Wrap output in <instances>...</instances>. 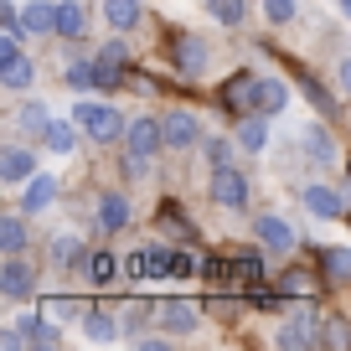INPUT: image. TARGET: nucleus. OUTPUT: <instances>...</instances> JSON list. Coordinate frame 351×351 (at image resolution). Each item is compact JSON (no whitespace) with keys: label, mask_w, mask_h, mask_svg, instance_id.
Returning <instances> with one entry per match:
<instances>
[{"label":"nucleus","mask_w":351,"mask_h":351,"mask_svg":"<svg viewBox=\"0 0 351 351\" xmlns=\"http://www.w3.org/2000/svg\"><path fill=\"white\" fill-rule=\"evenodd\" d=\"M73 119H77V130H88L93 140H119L124 134V114L109 109V104H77Z\"/></svg>","instance_id":"nucleus-1"},{"label":"nucleus","mask_w":351,"mask_h":351,"mask_svg":"<svg viewBox=\"0 0 351 351\" xmlns=\"http://www.w3.org/2000/svg\"><path fill=\"white\" fill-rule=\"evenodd\" d=\"M124 145H130V160L145 165V160L165 145V124H160V119H134L130 130H124Z\"/></svg>","instance_id":"nucleus-2"},{"label":"nucleus","mask_w":351,"mask_h":351,"mask_svg":"<svg viewBox=\"0 0 351 351\" xmlns=\"http://www.w3.org/2000/svg\"><path fill=\"white\" fill-rule=\"evenodd\" d=\"M171 52H176V67H181L186 77L207 73V42H202V36H191V32H176V36H171Z\"/></svg>","instance_id":"nucleus-3"},{"label":"nucleus","mask_w":351,"mask_h":351,"mask_svg":"<svg viewBox=\"0 0 351 351\" xmlns=\"http://www.w3.org/2000/svg\"><path fill=\"white\" fill-rule=\"evenodd\" d=\"M212 197H217L222 207H232V212H238V207H248V176H243V171H232V165H222V171L212 176Z\"/></svg>","instance_id":"nucleus-4"},{"label":"nucleus","mask_w":351,"mask_h":351,"mask_svg":"<svg viewBox=\"0 0 351 351\" xmlns=\"http://www.w3.org/2000/svg\"><path fill=\"white\" fill-rule=\"evenodd\" d=\"M160 124H165V150H191V145L202 140L197 114H181V109H176V114H165Z\"/></svg>","instance_id":"nucleus-5"},{"label":"nucleus","mask_w":351,"mask_h":351,"mask_svg":"<svg viewBox=\"0 0 351 351\" xmlns=\"http://www.w3.org/2000/svg\"><path fill=\"white\" fill-rule=\"evenodd\" d=\"M155 315H160V326H165V330H176V336H186V330H197L202 310L191 305V300H160V305H155Z\"/></svg>","instance_id":"nucleus-6"},{"label":"nucleus","mask_w":351,"mask_h":351,"mask_svg":"<svg viewBox=\"0 0 351 351\" xmlns=\"http://www.w3.org/2000/svg\"><path fill=\"white\" fill-rule=\"evenodd\" d=\"M0 295L5 300H26L32 295V269H26L16 253H5V263H0Z\"/></svg>","instance_id":"nucleus-7"},{"label":"nucleus","mask_w":351,"mask_h":351,"mask_svg":"<svg viewBox=\"0 0 351 351\" xmlns=\"http://www.w3.org/2000/svg\"><path fill=\"white\" fill-rule=\"evenodd\" d=\"M253 232L263 238V248H274V253H289V248L300 243V232L289 228L285 217H258V228H253Z\"/></svg>","instance_id":"nucleus-8"},{"label":"nucleus","mask_w":351,"mask_h":351,"mask_svg":"<svg viewBox=\"0 0 351 351\" xmlns=\"http://www.w3.org/2000/svg\"><path fill=\"white\" fill-rule=\"evenodd\" d=\"M197 263L186 258V253H176V248H150V274L155 279H165V274H176V279H186Z\"/></svg>","instance_id":"nucleus-9"},{"label":"nucleus","mask_w":351,"mask_h":351,"mask_svg":"<svg viewBox=\"0 0 351 351\" xmlns=\"http://www.w3.org/2000/svg\"><path fill=\"white\" fill-rule=\"evenodd\" d=\"M315 310H300V315H289V326H279V346H310L315 341Z\"/></svg>","instance_id":"nucleus-10"},{"label":"nucleus","mask_w":351,"mask_h":351,"mask_svg":"<svg viewBox=\"0 0 351 351\" xmlns=\"http://www.w3.org/2000/svg\"><path fill=\"white\" fill-rule=\"evenodd\" d=\"M32 171H36V160H32V150H21V145H11V150L0 155V181H32Z\"/></svg>","instance_id":"nucleus-11"},{"label":"nucleus","mask_w":351,"mask_h":351,"mask_svg":"<svg viewBox=\"0 0 351 351\" xmlns=\"http://www.w3.org/2000/svg\"><path fill=\"white\" fill-rule=\"evenodd\" d=\"M124 67H130L124 47H119V42H109V47L99 52V88H114V83H124Z\"/></svg>","instance_id":"nucleus-12"},{"label":"nucleus","mask_w":351,"mask_h":351,"mask_svg":"<svg viewBox=\"0 0 351 351\" xmlns=\"http://www.w3.org/2000/svg\"><path fill=\"white\" fill-rule=\"evenodd\" d=\"M217 99H222V109H243V114H248L253 109V77L248 73H232L228 83H222Z\"/></svg>","instance_id":"nucleus-13"},{"label":"nucleus","mask_w":351,"mask_h":351,"mask_svg":"<svg viewBox=\"0 0 351 351\" xmlns=\"http://www.w3.org/2000/svg\"><path fill=\"white\" fill-rule=\"evenodd\" d=\"M285 83H274V77H263V83H253V109L248 114H279L285 109Z\"/></svg>","instance_id":"nucleus-14"},{"label":"nucleus","mask_w":351,"mask_h":351,"mask_svg":"<svg viewBox=\"0 0 351 351\" xmlns=\"http://www.w3.org/2000/svg\"><path fill=\"white\" fill-rule=\"evenodd\" d=\"M52 197H57V181H52V176H32V181H26V191H21V212L52 207Z\"/></svg>","instance_id":"nucleus-15"},{"label":"nucleus","mask_w":351,"mask_h":351,"mask_svg":"<svg viewBox=\"0 0 351 351\" xmlns=\"http://www.w3.org/2000/svg\"><path fill=\"white\" fill-rule=\"evenodd\" d=\"M305 207L315 212V217H346V202H341V191H330V186H310Z\"/></svg>","instance_id":"nucleus-16"},{"label":"nucleus","mask_w":351,"mask_h":351,"mask_svg":"<svg viewBox=\"0 0 351 351\" xmlns=\"http://www.w3.org/2000/svg\"><path fill=\"white\" fill-rule=\"evenodd\" d=\"M21 26H26V36H47V32H57V5H47V0L26 5V11H21Z\"/></svg>","instance_id":"nucleus-17"},{"label":"nucleus","mask_w":351,"mask_h":351,"mask_svg":"<svg viewBox=\"0 0 351 351\" xmlns=\"http://www.w3.org/2000/svg\"><path fill=\"white\" fill-rule=\"evenodd\" d=\"M32 73H36V67L26 62L21 52H11V57H0V83H5V88H32Z\"/></svg>","instance_id":"nucleus-18"},{"label":"nucleus","mask_w":351,"mask_h":351,"mask_svg":"<svg viewBox=\"0 0 351 351\" xmlns=\"http://www.w3.org/2000/svg\"><path fill=\"white\" fill-rule=\"evenodd\" d=\"M83 32H88L83 5H77V0H62V5H57V36H83Z\"/></svg>","instance_id":"nucleus-19"},{"label":"nucleus","mask_w":351,"mask_h":351,"mask_svg":"<svg viewBox=\"0 0 351 351\" xmlns=\"http://www.w3.org/2000/svg\"><path fill=\"white\" fill-rule=\"evenodd\" d=\"M104 16H109L114 32H130L140 21V0H104Z\"/></svg>","instance_id":"nucleus-20"},{"label":"nucleus","mask_w":351,"mask_h":351,"mask_svg":"<svg viewBox=\"0 0 351 351\" xmlns=\"http://www.w3.org/2000/svg\"><path fill=\"white\" fill-rule=\"evenodd\" d=\"M320 269H326V279L351 285V248H326V253H320Z\"/></svg>","instance_id":"nucleus-21"},{"label":"nucleus","mask_w":351,"mask_h":351,"mask_svg":"<svg viewBox=\"0 0 351 351\" xmlns=\"http://www.w3.org/2000/svg\"><path fill=\"white\" fill-rule=\"evenodd\" d=\"M99 217H104V228H109V232L124 228V222H130V202H124L119 191H109V197L99 202Z\"/></svg>","instance_id":"nucleus-22"},{"label":"nucleus","mask_w":351,"mask_h":351,"mask_svg":"<svg viewBox=\"0 0 351 351\" xmlns=\"http://www.w3.org/2000/svg\"><path fill=\"white\" fill-rule=\"evenodd\" d=\"M279 289H285V295H300V300H315V274H310V269H289L285 279H279Z\"/></svg>","instance_id":"nucleus-23"},{"label":"nucleus","mask_w":351,"mask_h":351,"mask_svg":"<svg viewBox=\"0 0 351 351\" xmlns=\"http://www.w3.org/2000/svg\"><path fill=\"white\" fill-rule=\"evenodd\" d=\"M0 248H5V253H21L26 248V222L16 217V212H11V217H0Z\"/></svg>","instance_id":"nucleus-24"},{"label":"nucleus","mask_w":351,"mask_h":351,"mask_svg":"<svg viewBox=\"0 0 351 351\" xmlns=\"http://www.w3.org/2000/svg\"><path fill=\"white\" fill-rule=\"evenodd\" d=\"M16 330H21V341H32V346H57V341H62L57 326H47V320H21Z\"/></svg>","instance_id":"nucleus-25"},{"label":"nucleus","mask_w":351,"mask_h":351,"mask_svg":"<svg viewBox=\"0 0 351 351\" xmlns=\"http://www.w3.org/2000/svg\"><path fill=\"white\" fill-rule=\"evenodd\" d=\"M263 140H269V130H263V114H253V119L238 124V145H243V150H263Z\"/></svg>","instance_id":"nucleus-26"},{"label":"nucleus","mask_w":351,"mask_h":351,"mask_svg":"<svg viewBox=\"0 0 351 351\" xmlns=\"http://www.w3.org/2000/svg\"><path fill=\"white\" fill-rule=\"evenodd\" d=\"M207 11H212V21H222V26H238L243 16H248V5H243V0H207Z\"/></svg>","instance_id":"nucleus-27"},{"label":"nucleus","mask_w":351,"mask_h":351,"mask_svg":"<svg viewBox=\"0 0 351 351\" xmlns=\"http://www.w3.org/2000/svg\"><path fill=\"white\" fill-rule=\"evenodd\" d=\"M42 140H47V150H57V155H67L73 150V124H62V119H52L42 130Z\"/></svg>","instance_id":"nucleus-28"},{"label":"nucleus","mask_w":351,"mask_h":351,"mask_svg":"<svg viewBox=\"0 0 351 351\" xmlns=\"http://www.w3.org/2000/svg\"><path fill=\"white\" fill-rule=\"evenodd\" d=\"M114 274H119V263H114L109 253H88V279H93V285H109Z\"/></svg>","instance_id":"nucleus-29"},{"label":"nucleus","mask_w":351,"mask_h":351,"mask_svg":"<svg viewBox=\"0 0 351 351\" xmlns=\"http://www.w3.org/2000/svg\"><path fill=\"white\" fill-rule=\"evenodd\" d=\"M232 279H243V285H258V279H263V258H258V253H243V258L232 263Z\"/></svg>","instance_id":"nucleus-30"},{"label":"nucleus","mask_w":351,"mask_h":351,"mask_svg":"<svg viewBox=\"0 0 351 351\" xmlns=\"http://www.w3.org/2000/svg\"><path fill=\"white\" fill-rule=\"evenodd\" d=\"M67 83H73L77 93L93 88V83H99V62H73V67H67Z\"/></svg>","instance_id":"nucleus-31"},{"label":"nucleus","mask_w":351,"mask_h":351,"mask_svg":"<svg viewBox=\"0 0 351 351\" xmlns=\"http://www.w3.org/2000/svg\"><path fill=\"white\" fill-rule=\"evenodd\" d=\"M47 124H52V114H47V104H26V109H21V130L42 134Z\"/></svg>","instance_id":"nucleus-32"},{"label":"nucleus","mask_w":351,"mask_h":351,"mask_svg":"<svg viewBox=\"0 0 351 351\" xmlns=\"http://www.w3.org/2000/svg\"><path fill=\"white\" fill-rule=\"evenodd\" d=\"M305 145H310V160H320V165L330 160V140H326V130H310V134H305Z\"/></svg>","instance_id":"nucleus-33"},{"label":"nucleus","mask_w":351,"mask_h":351,"mask_svg":"<svg viewBox=\"0 0 351 351\" xmlns=\"http://www.w3.org/2000/svg\"><path fill=\"white\" fill-rule=\"evenodd\" d=\"M263 16H269L274 26H285L289 16H295V0H263Z\"/></svg>","instance_id":"nucleus-34"},{"label":"nucleus","mask_w":351,"mask_h":351,"mask_svg":"<svg viewBox=\"0 0 351 351\" xmlns=\"http://www.w3.org/2000/svg\"><path fill=\"white\" fill-rule=\"evenodd\" d=\"M207 160H212V171L232 165V145H228V140H207Z\"/></svg>","instance_id":"nucleus-35"},{"label":"nucleus","mask_w":351,"mask_h":351,"mask_svg":"<svg viewBox=\"0 0 351 351\" xmlns=\"http://www.w3.org/2000/svg\"><path fill=\"white\" fill-rule=\"evenodd\" d=\"M88 330H93V341H114V320L104 315V310H93V315H88Z\"/></svg>","instance_id":"nucleus-36"},{"label":"nucleus","mask_w":351,"mask_h":351,"mask_svg":"<svg viewBox=\"0 0 351 351\" xmlns=\"http://www.w3.org/2000/svg\"><path fill=\"white\" fill-rule=\"evenodd\" d=\"M124 274H130V279H145V274H150V248H145V253H130V258H124Z\"/></svg>","instance_id":"nucleus-37"},{"label":"nucleus","mask_w":351,"mask_h":351,"mask_svg":"<svg viewBox=\"0 0 351 351\" xmlns=\"http://www.w3.org/2000/svg\"><path fill=\"white\" fill-rule=\"evenodd\" d=\"M52 253H57V263H73L77 258V238H73V232H62V238L52 243Z\"/></svg>","instance_id":"nucleus-38"},{"label":"nucleus","mask_w":351,"mask_h":351,"mask_svg":"<svg viewBox=\"0 0 351 351\" xmlns=\"http://www.w3.org/2000/svg\"><path fill=\"white\" fill-rule=\"evenodd\" d=\"M326 346H351V330L341 326V320H330V326H326Z\"/></svg>","instance_id":"nucleus-39"},{"label":"nucleus","mask_w":351,"mask_h":351,"mask_svg":"<svg viewBox=\"0 0 351 351\" xmlns=\"http://www.w3.org/2000/svg\"><path fill=\"white\" fill-rule=\"evenodd\" d=\"M77 300H47V315H73Z\"/></svg>","instance_id":"nucleus-40"},{"label":"nucleus","mask_w":351,"mask_h":351,"mask_svg":"<svg viewBox=\"0 0 351 351\" xmlns=\"http://www.w3.org/2000/svg\"><path fill=\"white\" fill-rule=\"evenodd\" d=\"M341 88H346V93H351V57H346V62H341Z\"/></svg>","instance_id":"nucleus-41"},{"label":"nucleus","mask_w":351,"mask_h":351,"mask_svg":"<svg viewBox=\"0 0 351 351\" xmlns=\"http://www.w3.org/2000/svg\"><path fill=\"white\" fill-rule=\"evenodd\" d=\"M341 11H346V16H351V0H341Z\"/></svg>","instance_id":"nucleus-42"},{"label":"nucleus","mask_w":351,"mask_h":351,"mask_svg":"<svg viewBox=\"0 0 351 351\" xmlns=\"http://www.w3.org/2000/svg\"><path fill=\"white\" fill-rule=\"evenodd\" d=\"M346 171H351V155H346Z\"/></svg>","instance_id":"nucleus-43"},{"label":"nucleus","mask_w":351,"mask_h":351,"mask_svg":"<svg viewBox=\"0 0 351 351\" xmlns=\"http://www.w3.org/2000/svg\"><path fill=\"white\" fill-rule=\"evenodd\" d=\"M346 222H351V217H346Z\"/></svg>","instance_id":"nucleus-44"}]
</instances>
